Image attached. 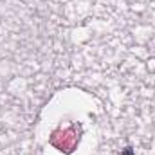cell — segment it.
I'll return each mask as SVG.
<instances>
[{
	"label": "cell",
	"mask_w": 155,
	"mask_h": 155,
	"mask_svg": "<svg viewBox=\"0 0 155 155\" xmlns=\"http://www.w3.org/2000/svg\"><path fill=\"white\" fill-rule=\"evenodd\" d=\"M124 155H134V152H132V148L128 146V148H124Z\"/></svg>",
	"instance_id": "obj_1"
}]
</instances>
